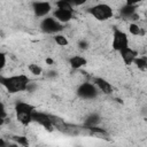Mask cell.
Instances as JSON below:
<instances>
[{"mask_svg": "<svg viewBox=\"0 0 147 147\" xmlns=\"http://www.w3.org/2000/svg\"><path fill=\"white\" fill-rule=\"evenodd\" d=\"M1 85L9 93H20L28 91L30 85V78L26 75H14V76H1L0 77Z\"/></svg>", "mask_w": 147, "mask_h": 147, "instance_id": "6da1fadb", "label": "cell"}, {"mask_svg": "<svg viewBox=\"0 0 147 147\" xmlns=\"http://www.w3.org/2000/svg\"><path fill=\"white\" fill-rule=\"evenodd\" d=\"M36 110L34 106L20 101L15 106V114H16V119L24 126L29 125L32 122V114Z\"/></svg>", "mask_w": 147, "mask_h": 147, "instance_id": "7a4b0ae2", "label": "cell"}, {"mask_svg": "<svg viewBox=\"0 0 147 147\" xmlns=\"http://www.w3.org/2000/svg\"><path fill=\"white\" fill-rule=\"evenodd\" d=\"M90 14L98 21H108L109 18L113 17L114 15V11H113V8L107 5V3H96L94 6H92L90 9H88Z\"/></svg>", "mask_w": 147, "mask_h": 147, "instance_id": "3957f363", "label": "cell"}, {"mask_svg": "<svg viewBox=\"0 0 147 147\" xmlns=\"http://www.w3.org/2000/svg\"><path fill=\"white\" fill-rule=\"evenodd\" d=\"M111 47H113L114 51H116L118 53L129 47V37H127V34L118 28H114L113 39H111Z\"/></svg>", "mask_w": 147, "mask_h": 147, "instance_id": "277c9868", "label": "cell"}, {"mask_svg": "<svg viewBox=\"0 0 147 147\" xmlns=\"http://www.w3.org/2000/svg\"><path fill=\"white\" fill-rule=\"evenodd\" d=\"M76 93H77V95L80 99H84V100H93V99H95L98 96L99 90H98V87L93 83L84 82V83H82L77 87Z\"/></svg>", "mask_w": 147, "mask_h": 147, "instance_id": "5b68a950", "label": "cell"}, {"mask_svg": "<svg viewBox=\"0 0 147 147\" xmlns=\"http://www.w3.org/2000/svg\"><path fill=\"white\" fill-rule=\"evenodd\" d=\"M63 24L57 22L53 16H47L41 20L40 22V30L48 34H57L62 31Z\"/></svg>", "mask_w": 147, "mask_h": 147, "instance_id": "8992f818", "label": "cell"}, {"mask_svg": "<svg viewBox=\"0 0 147 147\" xmlns=\"http://www.w3.org/2000/svg\"><path fill=\"white\" fill-rule=\"evenodd\" d=\"M32 122L44 126L45 129L47 130H53L54 126L52 124V119H51V115L48 114H45V113H41V111H38V110H34L33 114H32Z\"/></svg>", "mask_w": 147, "mask_h": 147, "instance_id": "52a82bcc", "label": "cell"}, {"mask_svg": "<svg viewBox=\"0 0 147 147\" xmlns=\"http://www.w3.org/2000/svg\"><path fill=\"white\" fill-rule=\"evenodd\" d=\"M33 13L37 17H47V15L52 10V5L46 1H37L32 3Z\"/></svg>", "mask_w": 147, "mask_h": 147, "instance_id": "ba28073f", "label": "cell"}, {"mask_svg": "<svg viewBox=\"0 0 147 147\" xmlns=\"http://www.w3.org/2000/svg\"><path fill=\"white\" fill-rule=\"evenodd\" d=\"M93 84L98 87L99 92H101V93H103V94H106V95H110V94H113V92H114L113 85H111L108 80H106L105 78L95 77V78H93Z\"/></svg>", "mask_w": 147, "mask_h": 147, "instance_id": "9c48e42d", "label": "cell"}, {"mask_svg": "<svg viewBox=\"0 0 147 147\" xmlns=\"http://www.w3.org/2000/svg\"><path fill=\"white\" fill-rule=\"evenodd\" d=\"M72 16H74V11L72 10H65V9H55L53 11V17L60 22L61 24H64V23H68L72 20Z\"/></svg>", "mask_w": 147, "mask_h": 147, "instance_id": "30bf717a", "label": "cell"}, {"mask_svg": "<svg viewBox=\"0 0 147 147\" xmlns=\"http://www.w3.org/2000/svg\"><path fill=\"white\" fill-rule=\"evenodd\" d=\"M119 54H121V57H122L123 62H124L126 65L132 64V63L134 62V60L138 57V53H137L134 49H132L130 46H129L127 48L123 49L122 52H119Z\"/></svg>", "mask_w": 147, "mask_h": 147, "instance_id": "8fae6325", "label": "cell"}, {"mask_svg": "<svg viewBox=\"0 0 147 147\" xmlns=\"http://www.w3.org/2000/svg\"><path fill=\"white\" fill-rule=\"evenodd\" d=\"M69 64L72 69L78 70V69H80L87 64V60L82 55H74L69 59Z\"/></svg>", "mask_w": 147, "mask_h": 147, "instance_id": "7c38bea8", "label": "cell"}, {"mask_svg": "<svg viewBox=\"0 0 147 147\" xmlns=\"http://www.w3.org/2000/svg\"><path fill=\"white\" fill-rule=\"evenodd\" d=\"M119 13L124 18H132L136 13V7L133 3H126L121 8Z\"/></svg>", "mask_w": 147, "mask_h": 147, "instance_id": "4fadbf2b", "label": "cell"}, {"mask_svg": "<svg viewBox=\"0 0 147 147\" xmlns=\"http://www.w3.org/2000/svg\"><path fill=\"white\" fill-rule=\"evenodd\" d=\"M55 6L57 9H65V10H72V2L67 0H60L55 2Z\"/></svg>", "mask_w": 147, "mask_h": 147, "instance_id": "5bb4252c", "label": "cell"}, {"mask_svg": "<svg viewBox=\"0 0 147 147\" xmlns=\"http://www.w3.org/2000/svg\"><path fill=\"white\" fill-rule=\"evenodd\" d=\"M54 41L59 46H68V44H69L67 37L64 34H61V33H57L54 36Z\"/></svg>", "mask_w": 147, "mask_h": 147, "instance_id": "9a60e30c", "label": "cell"}, {"mask_svg": "<svg viewBox=\"0 0 147 147\" xmlns=\"http://www.w3.org/2000/svg\"><path fill=\"white\" fill-rule=\"evenodd\" d=\"M129 32L131 34H133V36H140V34H142V30H141V28L137 23H131L129 25Z\"/></svg>", "mask_w": 147, "mask_h": 147, "instance_id": "2e32d148", "label": "cell"}, {"mask_svg": "<svg viewBox=\"0 0 147 147\" xmlns=\"http://www.w3.org/2000/svg\"><path fill=\"white\" fill-rule=\"evenodd\" d=\"M99 116H96L95 114H92V115H90L88 117H87V119H86V125L88 126V127H92V126H96V124L99 123Z\"/></svg>", "mask_w": 147, "mask_h": 147, "instance_id": "e0dca14e", "label": "cell"}, {"mask_svg": "<svg viewBox=\"0 0 147 147\" xmlns=\"http://www.w3.org/2000/svg\"><path fill=\"white\" fill-rule=\"evenodd\" d=\"M133 63L138 67V69H140V70H147V61H146L145 59H142V57H137Z\"/></svg>", "mask_w": 147, "mask_h": 147, "instance_id": "ac0fdd59", "label": "cell"}, {"mask_svg": "<svg viewBox=\"0 0 147 147\" xmlns=\"http://www.w3.org/2000/svg\"><path fill=\"white\" fill-rule=\"evenodd\" d=\"M29 71L31 72V74H33V75H36V76H39V75H41V72H42V69H41V67H39L38 64H34V63H31V64H29Z\"/></svg>", "mask_w": 147, "mask_h": 147, "instance_id": "d6986e66", "label": "cell"}, {"mask_svg": "<svg viewBox=\"0 0 147 147\" xmlns=\"http://www.w3.org/2000/svg\"><path fill=\"white\" fill-rule=\"evenodd\" d=\"M15 140H16V142L18 144V145H22V146H28L29 145V142H28V139L25 138V137H15Z\"/></svg>", "mask_w": 147, "mask_h": 147, "instance_id": "ffe728a7", "label": "cell"}, {"mask_svg": "<svg viewBox=\"0 0 147 147\" xmlns=\"http://www.w3.org/2000/svg\"><path fill=\"white\" fill-rule=\"evenodd\" d=\"M0 59H1V63H0V69H3V68L6 67V63H7L6 54H5V53H0Z\"/></svg>", "mask_w": 147, "mask_h": 147, "instance_id": "44dd1931", "label": "cell"}, {"mask_svg": "<svg viewBox=\"0 0 147 147\" xmlns=\"http://www.w3.org/2000/svg\"><path fill=\"white\" fill-rule=\"evenodd\" d=\"M7 147H20V145L17 142H11V144H8Z\"/></svg>", "mask_w": 147, "mask_h": 147, "instance_id": "7402d4cb", "label": "cell"}, {"mask_svg": "<svg viewBox=\"0 0 147 147\" xmlns=\"http://www.w3.org/2000/svg\"><path fill=\"white\" fill-rule=\"evenodd\" d=\"M79 46H80V48H85L86 47V42L85 41H80L79 42Z\"/></svg>", "mask_w": 147, "mask_h": 147, "instance_id": "603a6c76", "label": "cell"}]
</instances>
